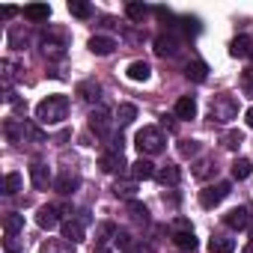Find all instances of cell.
<instances>
[{"mask_svg":"<svg viewBox=\"0 0 253 253\" xmlns=\"http://www.w3.org/2000/svg\"><path fill=\"white\" fill-rule=\"evenodd\" d=\"M3 134H6V140L9 143H45V134H42V128L39 125H33V122H27V119H6L3 122Z\"/></svg>","mask_w":253,"mask_h":253,"instance_id":"obj_1","label":"cell"},{"mask_svg":"<svg viewBox=\"0 0 253 253\" xmlns=\"http://www.w3.org/2000/svg\"><path fill=\"white\" fill-rule=\"evenodd\" d=\"M69 116V98L66 95H48L36 104V122L39 125H60Z\"/></svg>","mask_w":253,"mask_h":253,"instance_id":"obj_2","label":"cell"},{"mask_svg":"<svg viewBox=\"0 0 253 253\" xmlns=\"http://www.w3.org/2000/svg\"><path fill=\"white\" fill-rule=\"evenodd\" d=\"M238 116V98L229 95V92H217L209 104V122L214 125H229L232 119Z\"/></svg>","mask_w":253,"mask_h":253,"instance_id":"obj_3","label":"cell"},{"mask_svg":"<svg viewBox=\"0 0 253 253\" xmlns=\"http://www.w3.org/2000/svg\"><path fill=\"white\" fill-rule=\"evenodd\" d=\"M134 146L140 149V158L143 155H161L164 146H167V137H164L161 128H155V125H143L137 131V137H134Z\"/></svg>","mask_w":253,"mask_h":253,"instance_id":"obj_4","label":"cell"},{"mask_svg":"<svg viewBox=\"0 0 253 253\" xmlns=\"http://www.w3.org/2000/svg\"><path fill=\"white\" fill-rule=\"evenodd\" d=\"M113 128H116V113H110L107 107H92L89 110V131L101 140H113Z\"/></svg>","mask_w":253,"mask_h":253,"instance_id":"obj_5","label":"cell"},{"mask_svg":"<svg viewBox=\"0 0 253 253\" xmlns=\"http://www.w3.org/2000/svg\"><path fill=\"white\" fill-rule=\"evenodd\" d=\"M229 191H232L229 182H214V185H209V188L200 194V206H203V209H214V206H220V203L229 197Z\"/></svg>","mask_w":253,"mask_h":253,"instance_id":"obj_6","label":"cell"},{"mask_svg":"<svg viewBox=\"0 0 253 253\" xmlns=\"http://www.w3.org/2000/svg\"><path fill=\"white\" fill-rule=\"evenodd\" d=\"M179 51H182V39H179L176 33H161V36H155V54H158V57H179Z\"/></svg>","mask_w":253,"mask_h":253,"instance_id":"obj_7","label":"cell"},{"mask_svg":"<svg viewBox=\"0 0 253 253\" xmlns=\"http://www.w3.org/2000/svg\"><path fill=\"white\" fill-rule=\"evenodd\" d=\"M98 167H101L104 173H119V170L125 167V155H122L119 149H104L101 158H98Z\"/></svg>","mask_w":253,"mask_h":253,"instance_id":"obj_8","label":"cell"},{"mask_svg":"<svg viewBox=\"0 0 253 253\" xmlns=\"http://www.w3.org/2000/svg\"><path fill=\"white\" fill-rule=\"evenodd\" d=\"M78 188H81V176H78V173H69V170H66V173H60V176L54 179V191H57V194H75Z\"/></svg>","mask_w":253,"mask_h":253,"instance_id":"obj_9","label":"cell"},{"mask_svg":"<svg viewBox=\"0 0 253 253\" xmlns=\"http://www.w3.org/2000/svg\"><path fill=\"white\" fill-rule=\"evenodd\" d=\"M223 220H226L229 229H247V226H250V209H247V206H238V209L226 211Z\"/></svg>","mask_w":253,"mask_h":253,"instance_id":"obj_10","label":"cell"},{"mask_svg":"<svg viewBox=\"0 0 253 253\" xmlns=\"http://www.w3.org/2000/svg\"><path fill=\"white\" fill-rule=\"evenodd\" d=\"M42 54H45L48 60H63V57H66V42L57 39V36H45V39H42Z\"/></svg>","mask_w":253,"mask_h":253,"instance_id":"obj_11","label":"cell"},{"mask_svg":"<svg viewBox=\"0 0 253 253\" xmlns=\"http://www.w3.org/2000/svg\"><path fill=\"white\" fill-rule=\"evenodd\" d=\"M86 48H89L95 57H107V54L116 51V39H110V36H92V39L86 42Z\"/></svg>","mask_w":253,"mask_h":253,"instance_id":"obj_12","label":"cell"},{"mask_svg":"<svg viewBox=\"0 0 253 253\" xmlns=\"http://www.w3.org/2000/svg\"><path fill=\"white\" fill-rule=\"evenodd\" d=\"M30 179H33L36 188H48V185H54V176H51L48 164H42V161H33V164H30Z\"/></svg>","mask_w":253,"mask_h":253,"instance_id":"obj_13","label":"cell"},{"mask_svg":"<svg viewBox=\"0 0 253 253\" xmlns=\"http://www.w3.org/2000/svg\"><path fill=\"white\" fill-rule=\"evenodd\" d=\"M36 223H39L42 229H57V226H60V211H57V206H42V209L36 211Z\"/></svg>","mask_w":253,"mask_h":253,"instance_id":"obj_14","label":"cell"},{"mask_svg":"<svg viewBox=\"0 0 253 253\" xmlns=\"http://www.w3.org/2000/svg\"><path fill=\"white\" fill-rule=\"evenodd\" d=\"M6 42H9V48H12V51H24V48H27V42H30V33H27V27H21V24L9 27V33H6Z\"/></svg>","mask_w":253,"mask_h":253,"instance_id":"obj_15","label":"cell"},{"mask_svg":"<svg viewBox=\"0 0 253 253\" xmlns=\"http://www.w3.org/2000/svg\"><path fill=\"white\" fill-rule=\"evenodd\" d=\"M78 95H81L86 104H95V101L101 98V86H98V81H95V78L81 81V84H78Z\"/></svg>","mask_w":253,"mask_h":253,"instance_id":"obj_16","label":"cell"},{"mask_svg":"<svg viewBox=\"0 0 253 253\" xmlns=\"http://www.w3.org/2000/svg\"><path fill=\"white\" fill-rule=\"evenodd\" d=\"M155 173H158V170H155V164H152L149 158H137V161L131 164V179H134V182H140V179H143V182H146V179H155Z\"/></svg>","mask_w":253,"mask_h":253,"instance_id":"obj_17","label":"cell"},{"mask_svg":"<svg viewBox=\"0 0 253 253\" xmlns=\"http://www.w3.org/2000/svg\"><path fill=\"white\" fill-rule=\"evenodd\" d=\"M84 226L86 223H81L78 217H69V220H63V238L66 241H72V244H78V241H84Z\"/></svg>","mask_w":253,"mask_h":253,"instance_id":"obj_18","label":"cell"},{"mask_svg":"<svg viewBox=\"0 0 253 253\" xmlns=\"http://www.w3.org/2000/svg\"><path fill=\"white\" fill-rule=\"evenodd\" d=\"M125 75H128V81H134V84H146V81L152 78V66H149V63H143V60H134Z\"/></svg>","mask_w":253,"mask_h":253,"instance_id":"obj_19","label":"cell"},{"mask_svg":"<svg viewBox=\"0 0 253 253\" xmlns=\"http://www.w3.org/2000/svg\"><path fill=\"white\" fill-rule=\"evenodd\" d=\"M24 18L30 24H42L51 18V6L48 3H30V6H24Z\"/></svg>","mask_w":253,"mask_h":253,"instance_id":"obj_20","label":"cell"},{"mask_svg":"<svg viewBox=\"0 0 253 253\" xmlns=\"http://www.w3.org/2000/svg\"><path fill=\"white\" fill-rule=\"evenodd\" d=\"M173 244H176L179 250H185V253H194L200 241H197L194 229H179V232H173Z\"/></svg>","mask_w":253,"mask_h":253,"instance_id":"obj_21","label":"cell"},{"mask_svg":"<svg viewBox=\"0 0 253 253\" xmlns=\"http://www.w3.org/2000/svg\"><path fill=\"white\" fill-rule=\"evenodd\" d=\"M229 57H235V60H247V57H253V45H250V39H247V36H235V39L229 42Z\"/></svg>","mask_w":253,"mask_h":253,"instance_id":"obj_22","label":"cell"},{"mask_svg":"<svg viewBox=\"0 0 253 253\" xmlns=\"http://www.w3.org/2000/svg\"><path fill=\"white\" fill-rule=\"evenodd\" d=\"M185 78L194 81V84H203V81L209 78V66H206L203 60H191V63L185 66Z\"/></svg>","mask_w":253,"mask_h":253,"instance_id":"obj_23","label":"cell"},{"mask_svg":"<svg viewBox=\"0 0 253 253\" xmlns=\"http://www.w3.org/2000/svg\"><path fill=\"white\" fill-rule=\"evenodd\" d=\"M176 116L179 119H194L197 116V98L194 95H182L176 101Z\"/></svg>","mask_w":253,"mask_h":253,"instance_id":"obj_24","label":"cell"},{"mask_svg":"<svg viewBox=\"0 0 253 253\" xmlns=\"http://www.w3.org/2000/svg\"><path fill=\"white\" fill-rule=\"evenodd\" d=\"M3 229H6L9 238H15V235L24 229V214H18V211H6V214H3Z\"/></svg>","mask_w":253,"mask_h":253,"instance_id":"obj_25","label":"cell"},{"mask_svg":"<svg viewBox=\"0 0 253 253\" xmlns=\"http://www.w3.org/2000/svg\"><path fill=\"white\" fill-rule=\"evenodd\" d=\"M235 250V238L229 235H211L209 238V253H232Z\"/></svg>","mask_w":253,"mask_h":253,"instance_id":"obj_26","label":"cell"},{"mask_svg":"<svg viewBox=\"0 0 253 253\" xmlns=\"http://www.w3.org/2000/svg\"><path fill=\"white\" fill-rule=\"evenodd\" d=\"M155 179L167 188H173V185H179V167L176 164H164V167H158V173H155Z\"/></svg>","mask_w":253,"mask_h":253,"instance_id":"obj_27","label":"cell"},{"mask_svg":"<svg viewBox=\"0 0 253 253\" xmlns=\"http://www.w3.org/2000/svg\"><path fill=\"white\" fill-rule=\"evenodd\" d=\"M42 253H75V244L66 238H48L42 244Z\"/></svg>","mask_w":253,"mask_h":253,"instance_id":"obj_28","label":"cell"},{"mask_svg":"<svg viewBox=\"0 0 253 253\" xmlns=\"http://www.w3.org/2000/svg\"><path fill=\"white\" fill-rule=\"evenodd\" d=\"M113 194H116V197H122V200H128V203H131V200L137 197V182H128V179H119V182L113 185Z\"/></svg>","mask_w":253,"mask_h":253,"instance_id":"obj_29","label":"cell"},{"mask_svg":"<svg viewBox=\"0 0 253 253\" xmlns=\"http://www.w3.org/2000/svg\"><path fill=\"white\" fill-rule=\"evenodd\" d=\"M191 173H194V179H209V176L214 173V161H211V158H197Z\"/></svg>","mask_w":253,"mask_h":253,"instance_id":"obj_30","label":"cell"},{"mask_svg":"<svg viewBox=\"0 0 253 253\" xmlns=\"http://www.w3.org/2000/svg\"><path fill=\"white\" fill-rule=\"evenodd\" d=\"M15 72H18V66H15L12 60H0V75H3V89H6V92L12 89V81H15Z\"/></svg>","mask_w":253,"mask_h":253,"instance_id":"obj_31","label":"cell"},{"mask_svg":"<svg viewBox=\"0 0 253 253\" xmlns=\"http://www.w3.org/2000/svg\"><path fill=\"white\" fill-rule=\"evenodd\" d=\"M137 119V107L134 104H119L116 110V125H131Z\"/></svg>","mask_w":253,"mask_h":253,"instance_id":"obj_32","label":"cell"},{"mask_svg":"<svg viewBox=\"0 0 253 253\" xmlns=\"http://www.w3.org/2000/svg\"><path fill=\"white\" fill-rule=\"evenodd\" d=\"M253 173V161L250 158H235L232 161V179H247Z\"/></svg>","mask_w":253,"mask_h":253,"instance_id":"obj_33","label":"cell"},{"mask_svg":"<svg viewBox=\"0 0 253 253\" xmlns=\"http://www.w3.org/2000/svg\"><path fill=\"white\" fill-rule=\"evenodd\" d=\"M69 12L75 18H89L92 15V6L86 3V0H69Z\"/></svg>","mask_w":253,"mask_h":253,"instance_id":"obj_34","label":"cell"},{"mask_svg":"<svg viewBox=\"0 0 253 253\" xmlns=\"http://www.w3.org/2000/svg\"><path fill=\"white\" fill-rule=\"evenodd\" d=\"M18 191H21V176L18 173H6L3 176V194L6 197H15Z\"/></svg>","mask_w":253,"mask_h":253,"instance_id":"obj_35","label":"cell"},{"mask_svg":"<svg viewBox=\"0 0 253 253\" xmlns=\"http://www.w3.org/2000/svg\"><path fill=\"white\" fill-rule=\"evenodd\" d=\"M113 241H116V247H119L122 253H134V250H137V244L131 241V235H128V232H125V229H119Z\"/></svg>","mask_w":253,"mask_h":253,"instance_id":"obj_36","label":"cell"},{"mask_svg":"<svg viewBox=\"0 0 253 253\" xmlns=\"http://www.w3.org/2000/svg\"><path fill=\"white\" fill-rule=\"evenodd\" d=\"M226 149H238L241 143H244V134L238 131V128H229V131H223V140H220Z\"/></svg>","mask_w":253,"mask_h":253,"instance_id":"obj_37","label":"cell"},{"mask_svg":"<svg viewBox=\"0 0 253 253\" xmlns=\"http://www.w3.org/2000/svg\"><path fill=\"white\" fill-rule=\"evenodd\" d=\"M125 15H128L131 21H143V18L149 15V6H143V3H128V6H125Z\"/></svg>","mask_w":253,"mask_h":253,"instance_id":"obj_38","label":"cell"},{"mask_svg":"<svg viewBox=\"0 0 253 253\" xmlns=\"http://www.w3.org/2000/svg\"><path fill=\"white\" fill-rule=\"evenodd\" d=\"M128 211H131V217H134V220H140V223H146V220H149L146 206H143V203H137V200H131V203H128Z\"/></svg>","mask_w":253,"mask_h":253,"instance_id":"obj_39","label":"cell"},{"mask_svg":"<svg viewBox=\"0 0 253 253\" xmlns=\"http://www.w3.org/2000/svg\"><path fill=\"white\" fill-rule=\"evenodd\" d=\"M116 232H119V229H116L113 223H98V244L104 247L110 238H116Z\"/></svg>","mask_w":253,"mask_h":253,"instance_id":"obj_40","label":"cell"},{"mask_svg":"<svg viewBox=\"0 0 253 253\" xmlns=\"http://www.w3.org/2000/svg\"><path fill=\"white\" fill-rule=\"evenodd\" d=\"M179 155H182V158L200 155V143H197V140H182V143H179Z\"/></svg>","mask_w":253,"mask_h":253,"instance_id":"obj_41","label":"cell"},{"mask_svg":"<svg viewBox=\"0 0 253 253\" xmlns=\"http://www.w3.org/2000/svg\"><path fill=\"white\" fill-rule=\"evenodd\" d=\"M241 89H244L247 95H253V66L241 72Z\"/></svg>","mask_w":253,"mask_h":253,"instance_id":"obj_42","label":"cell"},{"mask_svg":"<svg viewBox=\"0 0 253 253\" xmlns=\"http://www.w3.org/2000/svg\"><path fill=\"white\" fill-rule=\"evenodd\" d=\"M182 30H185L188 36H197V33H200V21H197V18H182Z\"/></svg>","mask_w":253,"mask_h":253,"instance_id":"obj_43","label":"cell"},{"mask_svg":"<svg viewBox=\"0 0 253 253\" xmlns=\"http://www.w3.org/2000/svg\"><path fill=\"white\" fill-rule=\"evenodd\" d=\"M173 229H176V232H179V229H191V223H188V220H182V217H179V220H176V223H173Z\"/></svg>","mask_w":253,"mask_h":253,"instance_id":"obj_44","label":"cell"},{"mask_svg":"<svg viewBox=\"0 0 253 253\" xmlns=\"http://www.w3.org/2000/svg\"><path fill=\"white\" fill-rule=\"evenodd\" d=\"M0 15H3V18H9V15H15V6H0Z\"/></svg>","mask_w":253,"mask_h":253,"instance_id":"obj_45","label":"cell"},{"mask_svg":"<svg viewBox=\"0 0 253 253\" xmlns=\"http://www.w3.org/2000/svg\"><path fill=\"white\" fill-rule=\"evenodd\" d=\"M244 122H247V128H253V107H247V113H244Z\"/></svg>","mask_w":253,"mask_h":253,"instance_id":"obj_46","label":"cell"},{"mask_svg":"<svg viewBox=\"0 0 253 253\" xmlns=\"http://www.w3.org/2000/svg\"><path fill=\"white\" fill-rule=\"evenodd\" d=\"M134 253H155V250H152V244H137Z\"/></svg>","mask_w":253,"mask_h":253,"instance_id":"obj_47","label":"cell"},{"mask_svg":"<svg viewBox=\"0 0 253 253\" xmlns=\"http://www.w3.org/2000/svg\"><path fill=\"white\" fill-rule=\"evenodd\" d=\"M241 253H253V244H250V247H244V250H241Z\"/></svg>","mask_w":253,"mask_h":253,"instance_id":"obj_48","label":"cell"},{"mask_svg":"<svg viewBox=\"0 0 253 253\" xmlns=\"http://www.w3.org/2000/svg\"><path fill=\"white\" fill-rule=\"evenodd\" d=\"M98 253H110V250H107V247H98Z\"/></svg>","mask_w":253,"mask_h":253,"instance_id":"obj_49","label":"cell"},{"mask_svg":"<svg viewBox=\"0 0 253 253\" xmlns=\"http://www.w3.org/2000/svg\"><path fill=\"white\" fill-rule=\"evenodd\" d=\"M250 244H253V229H250Z\"/></svg>","mask_w":253,"mask_h":253,"instance_id":"obj_50","label":"cell"},{"mask_svg":"<svg viewBox=\"0 0 253 253\" xmlns=\"http://www.w3.org/2000/svg\"><path fill=\"white\" fill-rule=\"evenodd\" d=\"M6 253H15V250H12V247H6Z\"/></svg>","mask_w":253,"mask_h":253,"instance_id":"obj_51","label":"cell"}]
</instances>
